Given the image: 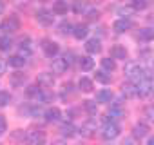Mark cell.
<instances>
[{"label": "cell", "mask_w": 154, "mask_h": 145, "mask_svg": "<svg viewBox=\"0 0 154 145\" xmlns=\"http://www.w3.org/2000/svg\"><path fill=\"white\" fill-rule=\"evenodd\" d=\"M125 76L129 78V82L131 84H134V85H138L140 82H143V80H150V75H147V71L143 69V67H140V63H127L125 65Z\"/></svg>", "instance_id": "6da1fadb"}, {"label": "cell", "mask_w": 154, "mask_h": 145, "mask_svg": "<svg viewBox=\"0 0 154 145\" xmlns=\"http://www.w3.org/2000/svg\"><path fill=\"white\" fill-rule=\"evenodd\" d=\"M0 29H2L8 36H9L11 33H17V31L20 29V18H18L17 15H9V17H6V18L2 20V24H0Z\"/></svg>", "instance_id": "7a4b0ae2"}, {"label": "cell", "mask_w": 154, "mask_h": 145, "mask_svg": "<svg viewBox=\"0 0 154 145\" xmlns=\"http://www.w3.org/2000/svg\"><path fill=\"white\" fill-rule=\"evenodd\" d=\"M45 140H47V136L42 129H33V131L26 132V143L27 145H44Z\"/></svg>", "instance_id": "3957f363"}, {"label": "cell", "mask_w": 154, "mask_h": 145, "mask_svg": "<svg viewBox=\"0 0 154 145\" xmlns=\"http://www.w3.org/2000/svg\"><path fill=\"white\" fill-rule=\"evenodd\" d=\"M35 18H36V22H38L40 26L49 27V26H53V22H54V13H53L51 9L42 8V9H38V11H36Z\"/></svg>", "instance_id": "277c9868"}, {"label": "cell", "mask_w": 154, "mask_h": 145, "mask_svg": "<svg viewBox=\"0 0 154 145\" xmlns=\"http://www.w3.org/2000/svg\"><path fill=\"white\" fill-rule=\"evenodd\" d=\"M40 44H42L40 47H42V51H44V54L47 58H56V54L60 53V45L54 40H51V38H44Z\"/></svg>", "instance_id": "5b68a950"}, {"label": "cell", "mask_w": 154, "mask_h": 145, "mask_svg": "<svg viewBox=\"0 0 154 145\" xmlns=\"http://www.w3.org/2000/svg\"><path fill=\"white\" fill-rule=\"evenodd\" d=\"M118 136H120V125L116 122H111V123L103 125V131H102V138L103 140H114Z\"/></svg>", "instance_id": "8992f818"}, {"label": "cell", "mask_w": 154, "mask_h": 145, "mask_svg": "<svg viewBox=\"0 0 154 145\" xmlns=\"http://www.w3.org/2000/svg\"><path fill=\"white\" fill-rule=\"evenodd\" d=\"M36 85L42 87V89H51L54 85V75L53 72H40V75L36 76Z\"/></svg>", "instance_id": "52a82bcc"}, {"label": "cell", "mask_w": 154, "mask_h": 145, "mask_svg": "<svg viewBox=\"0 0 154 145\" xmlns=\"http://www.w3.org/2000/svg\"><path fill=\"white\" fill-rule=\"evenodd\" d=\"M132 26H134V22H132L131 18H118V20L112 24V31L120 35V33H125V31L132 29Z\"/></svg>", "instance_id": "ba28073f"}, {"label": "cell", "mask_w": 154, "mask_h": 145, "mask_svg": "<svg viewBox=\"0 0 154 145\" xmlns=\"http://www.w3.org/2000/svg\"><path fill=\"white\" fill-rule=\"evenodd\" d=\"M67 62H65V58L63 56H60V58H53V62H51V69H53V75H62V72H65L67 71Z\"/></svg>", "instance_id": "9c48e42d"}, {"label": "cell", "mask_w": 154, "mask_h": 145, "mask_svg": "<svg viewBox=\"0 0 154 145\" xmlns=\"http://www.w3.org/2000/svg\"><path fill=\"white\" fill-rule=\"evenodd\" d=\"M27 82V76L24 75V72H20V71H15L13 75L9 76V84L15 87V89H18V87H24V84Z\"/></svg>", "instance_id": "30bf717a"}, {"label": "cell", "mask_w": 154, "mask_h": 145, "mask_svg": "<svg viewBox=\"0 0 154 145\" xmlns=\"http://www.w3.org/2000/svg\"><path fill=\"white\" fill-rule=\"evenodd\" d=\"M18 54H20V56H24L26 60L33 54V42H31V38H29V36H26V38L20 42V51H18Z\"/></svg>", "instance_id": "8fae6325"}, {"label": "cell", "mask_w": 154, "mask_h": 145, "mask_svg": "<svg viewBox=\"0 0 154 145\" xmlns=\"http://www.w3.org/2000/svg\"><path fill=\"white\" fill-rule=\"evenodd\" d=\"M44 118H45V122L54 123V122H58V120L62 118V111H60L58 107H49V109L44 111Z\"/></svg>", "instance_id": "7c38bea8"}, {"label": "cell", "mask_w": 154, "mask_h": 145, "mask_svg": "<svg viewBox=\"0 0 154 145\" xmlns=\"http://www.w3.org/2000/svg\"><path fill=\"white\" fill-rule=\"evenodd\" d=\"M93 132H96V120L94 118H91V120H87L82 127H80V134L82 136H93Z\"/></svg>", "instance_id": "4fadbf2b"}, {"label": "cell", "mask_w": 154, "mask_h": 145, "mask_svg": "<svg viewBox=\"0 0 154 145\" xmlns=\"http://www.w3.org/2000/svg\"><path fill=\"white\" fill-rule=\"evenodd\" d=\"M111 58L112 60H125L127 58V49H125V45H112L111 47Z\"/></svg>", "instance_id": "5bb4252c"}, {"label": "cell", "mask_w": 154, "mask_h": 145, "mask_svg": "<svg viewBox=\"0 0 154 145\" xmlns=\"http://www.w3.org/2000/svg\"><path fill=\"white\" fill-rule=\"evenodd\" d=\"M147 134H149V125H147V123H136V125L132 127V138L141 140V138H145Z\"/></svg>", "instance_id": "9a60e30c"}, {"label": "cell", "mask_w": 154, "mask_h": 145, "mask_svg": "<svg viewBox=\"0 0 154 145\" xmlns=\"http://www.w3.org/2000/svg\"><path fill=\"white\" fill-rule=\"evenodd\" d=\"M85 51H87L89 54H96V53H100V51H102V44H100V40H98V38H89V40L85 42Z\"/></svg>", "instance_id": "2e32d148"}, {"label": "cell", "mask_w": 154, "mask_h": 145, "mask_svg": "<svg viewBox=\"0 0 154 145\" xmlns=\"http://www.w3.org/2000/svg\"><path fill=\"white\" fill-rule=\"evenodd\" d=\"M122 93H123L125 98H136V96H140L138 94V87L134 84H131V82H127V84L122 85Z\"/></svg>", "instance_id": "e0dca14e"}, {"label": "cell", "mask_w": 154, "mask_h": 145, "mask_svg": "<svg viewBox=\"0 0 154 145\" xmlns=\"http://www.w3.org/2000/svg\"><path fill=\"white\" fill-rule=\"evenodd\" d=\"M112 100V91L111 89H100L96 93V102L98 103H111Z\"/></svg>", "instance_id": "ac0fdd59"}, {"label": "cell", "mask_w": 154, "mask_h": 145, "mask_svg": "<svg viewBox=\"0 0 154 145\" xmlns=\"http://www.w3.org/2000/svg\"><path fill=\"white\" fill-rule=\"evenodd\" d=\"M136 87H138V94H140V96H149V94L152 93V84H150L149 78L143 80V82H140Z\"/></svg>", "instance_id": "d6986e66"}, {"label": "cell", "mask_w": 154, "mask_h": 145, "mask_svg": "<svg viewBox=\"0 0 154 145\" xmlns=\"http://www.w3.org/2000/svg\"><path fill=\"white\" fill-rule=\"evenodd\" d=\"M122 114H123V105H122L120 102H114V103L109 107V116H111V122H112V120H118Z\"/></svg>", "instance_id": "ffe728a7"}, {"label": "cell", "mask_w": 154, "mask_h": 145, "mask_svg": "<svg viewBox=\"0 0 154 145\" xmlns=\"http://www.w3.org/2000/svg\"><path fill=\"white\" fill-rule=\"evenodd\" d=\"M87 35H89V27H87L85 24H78V26H74L72 36H74L76 40H82V38H85Z\"/></svg>", "instance_id": "44dd1931"}, {"label": "cell", "mask_w": 154, "mask_h": 145, "mask_svg": "<svg viewBox=\"0 0 154 145\" xmlns=\"http://www.w3.org/2000/svg\"><path fill=\"white\" fill-rule=\"evenodd\" d=\"M78 89H80V91H84V93H91V91L94 89V84H93V80H91V78L82 76V78L78 80Z\"/></svg>", "instance_id": "7402d4cb"}, {"label": "cell", "mask_w": 154, "mask_h": 145, "mask_svg": "<svg viewBox=\"0 0 154 145\" xmlns=\"http://www.w3.org/2000/svg\"><path fill=\"white\" fill-rule=\"evenodd\" d=\"M8 63H9L11 67H15V69H20V67H24V65L27 63V60H26L24 56H20V54H13V56H9Z\"/></svg>", "instance_id": "603a6c76"}, {"label": "cell", "mask_w": 154, "mask_h": 145, "mask_svg": "<svg viewBox=\"0 0 154 145\" xmlns=\"http://www.w3.org/2000/svg\"><path fill=\"white\" fill-rule=\"evenodd\" d=\"M78 65H80L82 71H91L94 67V60L91 56H80L78 58Z\"/></svg>", "instance_id": "cb8c5ba5"}, {"label": "cell", "mask_w": 154, "mask_h": 145, "mask_svg": "<svg viewBox=\"0 0 154 145\" xmlns=\"http://www.w3.org/2000/svg\"><path fill=\"white\" fill-rule=\"evenodd\" d=\"M60 132H62V136H63V138H72V136H76L78 129H76L72 123H65V125H62Z\"/></svg>", "instance_id": "d4e9b609"}, {"label": "cell", "mask_w": 154, "mask_h": 145, "mask_svg": "<svg viewBox=\"0 0 154 145\" xmlns=\"http://www.w3.org/2000/svg\"><path fill=\"white\" fill-rule=\"evenodd\" d=\"M138 36H140V40H143V42H150V40L154 38V27H141L140 33H138Z\"/></svg>", "instance_id": "484cf974"}, {"label": "cell", "mask_w": 154, "mask_h": 145, "mask_svg": "<svg viewBox=\"0 0 154 145\" xmlns=\"http://www.w3.org/2000/svg\"><path fill=\"white\" fill-rule=\"evenodd\" d=\"M54 15H67V11H69V6H67V2H54L53 4V9H51Z\"/></svg>", "instance_id": "4316f807"}, {"label": "cell", "mask_w": 154, "mask_h": 145, "mask_svg": "<svg viewBox=\"0 0 154 145\" xmlns=\"http://www.w3.org/2000/svg\"><path fill=\"white\" fill-rule=\"evenodd\" d=\"M72 31H74V26H72L71 22H67V20H63V22L58 26V33H60V35H63V36L72 35Z\"/></svg>", "instance_id": "83f0119b"}, {"label": "cell", "mask_w": 154, "mask_h": 145, "mask_svg": "<svg viewBox=\"0 0 154 145\" xmlns=\"http://www.w3.org/2000/svg\"><path fill=\"white\" fill-rule=\"evenodd\" d=\"M102 69L105 71V72H112L114 69H116V62L109 56V58H102Z\"/></svg>", "instance_id": "f1b7e54d"}, {"label": "cell", "mask_w": 154, "mask_h": 145, "mask_svg": "<svg viewBox=\"0 0 154 145\" xmlns=\"http://www.w3.org/2000/svg\"><path fill=\"white\" fill-rule=\"evenodd\" d=\"M94 78H96V82H100V84H103V85H107V84L111 82V75H107L103 69H102V71H96Z\"/></svg>", "instance_id": "f546056e"}, {"label": "cell", "mask_w": 154, "mask_h": 145, "mask_svg": "<svg viewBox=\"0 0 154 145\" xmlns=\"http://www.w3.org/2000/svg\"><path fill=\"white\" fill-rule=\"evenodd\" d=\"M11 45H13V42H11V38H9L8 35L0 36V51H9Z\"/></svg>", "instance_id": "4dcf8cb0"}, {"label": "cell", "mask_w": 154, "mask_h": 145, "mask_svg": "<svg viewBox=\"0 0 154 145\" xmlns=\"http://www.w3.org/2000/svg\"><path fill=\"white\" fill-rule=\"evenodd\" d=\"M72 11H74L76 15H82V13L87 15L89 8H87V4H84V2H74V4H72Z\"/></svg>", "instance_id": "1f68e13d"}, {"label": "cell", "mask_w": 154, "mask_h": 145, "mask_svg": "<svg viewBox=\"0 0 154 145\" xmlns=\"http://www.w3.org/2000/svg\"><path fill=\"white\" fill-rule=\"evenodd\" d=\"M40 93H42V87H38V85H29L27 91H26V94H27L29 98H33V100H36Z\"/></svg>", "instance_id": "d6a6232c"}, {"label": "cell", "mask_w": 154, "mask_h": 145, "mask_svg": "<svg viewBox=\"0 0 154 145\" xmlns=\"http://www.w3.org/2000/svg\"><path fill=\"white\" fill-rule=\"evenodd\" d=\"M84 109L89 113V114H96V102H93V100H85L84 102Z\"/></svg>", "instance_id": "836d02e7"}, {"label": "cell", "mask_w": 154, "mask_h": 145, "mask_svg": "<svg viewBox=\"0 0 154 145\" xmlns=\"http://www.w3.org/2000/svg\"><path fill=\"white\" fill-rule=\"evenodd\" d=\"M131 6H132L134 11H141V9H145V8H149V2H147V0H134Z\"/></svg>", "instance_id": "e575fe53"}, {"label": "cell", "mask_w": 154, "mask_h": 145, "mask_svg": "<svg viewBox=\"0 0 154 145\" xmlns=\"http://www.w3.org/2000/svg\"><path fill=\"white\" fill-rule=\"evenodd\" d=\"M11 102V94L8 91H0V107H6Z\"/></svg>", "instance_id": "d590c367"}, {"label": "cell", "mask_w": 154, "mask_h": 145, "mask_svg": "<svg viewBox=\"0 0 154 145\" xmlns=\"http://www.w3.org/2000/svg\"><path fill=\"white\" fill-rule=\"evenodd\" d=\"M132 13H134L132 6H127V8H120V9H118V15H120L122 18H129V15H132Z\"/></svg>", "instance_id": "8d00e7d4"}, {"label": "cell", "mask_w": 154, "mask_h": 145, "mask_svg": "<svg viewBox=\"0 0 154 145\" xmlns=\"http://www.w3.org/2000/svg\"><path fill=\"white\" fill-rule=\"evenodd\" d=\"M71 93H72V84H63V87H62V98H65Z\"/></svg>", "instance_id": "74e56055"}, {"label": "cell", "mask_w": 154, "mask_h": 145, "mask_svg": "<svg viewBox=\"0 0 154 145\" xmlns=\"http://www.w3.org/2000/svg\"><path fill=\"white\" fill-rule=\"evenodd\" d=\"M98 17H100V11H96V9H89L87 11V18L89 20H98Z\"/></svg>", "instance_id": "f35d334b"}, {"label": "cell", "mask_w": 154, "mask_h": 145, "mask_svg": "<svg viewBox=\"0 0 154 145\" xmlns=\"http://www.w3.org/2000/svg\"><path fill=\"white\" fill-rule=\"evenodd\" d=\"M6 131H8V122H6L4 116H0V136H2Z\"/></svg>", "instance_id": "ab89813d"}, {"label": "cell", "mask_w": 154, "mask_h": 145, "mask_svg": "<svg viewBox=\"0 0 154 145\" xmlns=\"http://www.w3.org/2000/svg\"><path fill=\"white\" fill-rule=\"evenodd\" d=\"M122 145H140V141H138L136 138H125Z\"/></svg>", "instance_id": "60d3db41"}, {"label": "cell", "mask_w": 154, "mask_h": 145, "mask_svg": "<svg viewBox=\"0 0 154 145\" xmlns=\"http://www.w3.org/2000/svg\"><path fill=\"white\" fill-rule=\"evenodd\" d=\"M13 138L15 140H26V132L24 131H15L13 132Z\"/></svg>", "instance_id": "b9f144b4"}, {"label": "cell", "mask_w": 154, "mask_h": 145, "mask_svg": "<svg viewBox=\"0 0 154 145\" xmlns=\"http://www.w3.org/2000/svg\"><path fill=\"white\" fill-rule=\"evenodd\" d=\"M6 67H8V62L4 58H0V75H4V72H6Z\"/></svg>", "instance_id": "7bdbcfd3"}, {"label": "cell", "mask_w": 154, "mask_h": 145, "mask_svg": "<svg viewBox=\"0 0 154 145\" xmlns=\"http://www.w3.org/2000/svg\"><path fill=\"white\" fill-rule=\"evenodd\" d=\"M147 145H154V136H150V138H149V141H147Z\"/></svg>", "instance_id": "ee69618b"}, {"label": "cell", "mask_w": 154, "mask_h": 145, "mask_svg": "<svg viewBox=\"0 0 154 145\" xmlns=\"http://www.w3.org/2000/svg\"><path fill=\"white\" fill-rule=\"evenodd\" d=\"M4 13V2H0V15Z\"/></svg>", "instance_id": "f6af8a7d"}, {"label": "cell", "mask_w": 154, "mask_h": 145, "mask_svg": "<svg viewBox=\"0 0 154 145\" xmlns=\"http://www.w3.org/2000/svg\"><path fill=\"white\" fill-rule=\"evenodd\" d=\"M53 145H65V143H63V141H54Z\"/></svg>", "instance_id": "bcb514c9"}, {"label": "cell", "mask_w": 154, "mask_h": 145, "mask_svg": "<svg viewBox=\"0 0 154 145\" xmlns=\"http://www.w3.org/2000/svg\"><path fill=\"white\" fill-rule=\"evenodd\" d=\"M152 65H154V58H152Z\"/></svg>", "instance_id": "7dc6e473"}]
</instances>
